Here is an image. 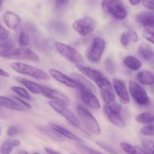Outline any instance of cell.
I'll return each instance as SVG.
<instances>
[{
    "label": "cell",
    "instance_id": "f1b7e54d",
    "mask_svg": "<svg viewBox=\"0 0 154 154\" xmlns=\"http://www.w3.org/2000/svg\"><path fill=\"white\" fill-rule=\"evenodd\" d=\"M20 145V141L17 139H8L2 143V154H11L13 148Z\"/></svg>",
    "mask_w": 154,
    "mask_h": 154
},
{
    "label": "cell",
    "instance_id": "f546056e",
    "mask_svg": "<svg viewBox=\"0 0 154 154\" xmlns=\"http://www.w3.org/2000/svg\"><path fill=\"white\" fill-rule=\"evenodd\" d=\"M136 122L140 124H147L154 122V114L152 112H145L139 114L135 117Z\"/></svg>",
    "mask_w": 154,
    "mask_h": 154
},
{
    "label": "cell",
    "instance_id": "83f0119b",
    "mask_svg": "<svg viewBox=\"0 0 154 154\" xmlns=\"http://www.w3.org/2000/svg\"><path fill=\"white\" fill-rule=\"evenodd\" d=\"M123 63L126 67L134 71H137L140 69L142 66L141 62L140 61V60L131 55H128L125 57L123 60Z\"/></svg>",
    "mask_w": 154,
    "mask_h": 154
},
{
    "label": "cell",
    "instance_id": "bcb514c9",
    "mask_svg": "<svg viewBox=\"0 0 154 154\" xmlns=\"http://www.w3.org/2000/svg\"><path fill=\"white\" fill-rule=\"evenodd\" d=\"M87 152H88V154H103L101 153V152H98V151L97 150H94V149H87Z\"/></svg>",
    "mask_w": 154,
    "mask_h": 154
},
{
    "label": "cell",
    "instance_id": "e0dca14e",
    "mask_svg": "<svg viewBox=\"0 0 154 154\" xmlns=\"http://www.w3.org/2000/svg\"><path fill=\"white\" fill-rule=\"evenodd\" d=\"M16 80L19 83L24 85L32 94H42L43 95L44 91H45V86H43V85H40V84H38L36 82H34L32 81L29 80V79L22 78V77H17V78H16Z\"/></svg>",
    "mask_w": 154,
    "mask_h": 154
},
{
    "label": "cell",
    "instance_id": "cb8c5ba5",
    "mask_svg": "<svg viewBox=\"0 0 154 154\" xmlns=\"http://www.w3.org/2000/svg\"><path fill=\"white\" fill-rule=\"evenodd\" d=\"M71 78H72V79H74L77 83L79 84V88H87V89L90 90V91H92V92L95 90L94 85H93L88 79H86L85 77H84L82 75H80V74L79 73H72L71 74Z\"/></svg>",
    "mask_w": 154,
    "mask_h": 154
},
{
    "label": "cell",
    "instance_id": "7a4b0ae2",
    "mask_svg": "<svg viewBox=\"0 0 154 154\" xmlns=\"http://www.w3.org/2000/svg\"><path fill=\"white\" fill-rule=\"evenodd\" d=\"M101 8L106 14L117 20H124L128 15L122 0H102Z\"/></svg>",
    "mask_w": 154,
    "mask_h": 154
},
{
    "label": "cell",
    "instance_id": "816d5d0a",
    "mask_svg": "<svg viewBox=\"0 0 154 154\" xmlns=\"http://www.w3.org/2000/svg\"><path fill=\"white\" fill-rule=\"evenodd\" d=\"M0 154H2V149H1V146H0Z\"/></svg>",
    "mask_w": 154,
    "mask_h": 154
},
{
    "label": "cell",
    "instance_id": "d6986e66",
    "mask_svg": "<svg viewBox=\"0 0 154 154\" xmlns=\"http://www.w3.org/2000/svg\"><path fill=\"white\" fill-rule=\"evenodd\" d=\"M136 20L140 25L146 28L154 29V14L150 11H141L136 15Z\"/></svg>",
    "mask_w": 154,
    "mask_h": 154
},
{
    "label": "cell",
    "instance_id": "52a82bcc",
    "mask_svg": "<svg viewBox=\"0 0 154 154\" xmlns=\"http://www.w3.org/2000/svg\"><path fill=\"white\" fill-rule=\"evenodd\" d=\"M48 103H49L50 106H51L54 111H56L57 113L60 114V116H62L63 118H65L71 125H72L73 126L75 127L79 126V125H80L79 119H78V117L75 115V113H73L67 106L62 104V103H59V102L57 101H54V100L49 101Z\"/></svg>",
    "mask_w": 154,
    "mask_h": 154
},
{
    "label": "cell",
    "instance_id": "4316f807",
    "mask_svg": "<svg viewBox=\"0 0 154 154\" xmlns=\"http://www.w3.org/2000/svg\"><path fill=\"white\" fill-rule=\"evenodd\" d=\"M120 146L124 152L127 154H148L145 149L139 147L137 146H134L127 142H121Z\"/></svg>",
    "mask_w": 154,
    "mask_h": 154
},
{
    "label": "cell",
    "instance_id": "44dd1931",
    "mask_svg": "<svg viewBox=\"0 0 154 154\" xmlns=\"http://www.w3.org/2000/svg\"><path fill=\"white\" fill-rule=\"evenodd\" d=\"M0 106L16 111H26V109L18 102L5 96H0Z\"/></svg>",
    "mask_w": 154,
    "mask_h": 154
},
{
    "label": "cell",
    "instance_id": "3957f363",
    "mask_svg": "<svg viewBox=\"0 0 154 154\" xmlns=\"http://www.w3.org/2000/svg\"><path fill=\"white\" fill-rule=\"evenodd\" d=\"M76 111L79 119H81L82 124L85 125V128L91 134L99 135L101 132L100 125H99L97 119L94 118V116L89 112V110L82 105H79L77 106Z\"/></svg>",
    "mask_w": 154,
    "mask_h": 154
},
{
    "label": "cell",
    "instance_id": "db71d44e",
    "mask_svg": "<svg viewBox=\"0 0 154 154\" xmlns=\"http://www.w3.org/2000/svg\"><path fill=\"white\" fill-rule=\"evenodd\" d=\"M0 134H1V128H0Z\"/></svg>",
    "mask_w": 154,
    "mask_h": 154
},
{
    "label": "cell",
    "instance_id": "4fadbf2b",
    "mask_svg": "<svg viewBox=\"0 0 154 154\" xmlns=\"http://www.w3.org/2000/svg\"><path fill=\"white\" fill-rule=\"evenodd\" d=\"M81 99L88 107L93 109H98L100 107V103L98 98L93 94L92 91L85 88H79Z\"/></svg>",
    "mask_w": 154,
    "mask_h": 154
},
{
    "label": "cell",
    "instance_id": "9c48e42d",
    "mask_svg": "<svg viewBox=\"0 0 154 154\" xmlns=\"http://www.w3.org/2000/svg\"><path fill=\"white\" fill-rule=\"evenodd\" d=\"M8 59H16V60H28L31 61L37 62L39 60L38 54L34 52L31 49L25 47H16L11 54Z\"/></svg>",
    "mask_w": 154,
    "mask_h": 154
},
{
    "label": "cell",
    "instance_id": "9f6ffc18",
    "mask_svg": "<svg viewBox=\"0 0 154 154\" xmlns=\"http://www.w3.org/2000/svg\"><path fill=\"white\" fill-rule=\"evenodd\" d=\"M72 154H75V153H72Z\"/></svg>",
    "mask_w": 154,
    "mask_h": 154
},
{
    "label": "cell",
    "instance_id": "d4e9b609",
    "mask_svg": "<svg viewBox=\"0 0 154 154\" xmlns=\"http://www.w3.org/2000/svg\"><path fill=\"white\" fill-rule=\"evenodd\" d=\"M139 82L146 85H154V74L149 70L140 71L137 75Z\"/></svg>",
    "mask_w": 154,
    "mask_h": 154
},
{
    "label": "cell",
    "instance_id": "11a10c76",
    "mask_svg": "<svg viewBox=\"0 0 154 154\" xmlns=\"http://www.w3.org/2000/svg\"><path fill=\"white\" fill-rule=\"evenodd\" d=\"M153 151H154V144H153Z\"/></svg>",
    "mask_w": 154,
    "mask_h": 154
},
{
    "label": "cell",
    "instance_id": "f5cc1de1",
    "mask_svg": "<svg viewBox=\"0 0 154 154\" xmlns=\"http://www.w3.org/2000/svg\"><path fill=\"white\" fill-rule=\"evenodd\" d=\"M33 154H40V153H39V152H34V153Z\"/></svg>",
    "mask_w": 154,
    "mask_h": 154
},
{
    "label": "cell",
    "instance_id": "f35d334b",
    "mask_svg": "<svg viewBox=\"0 0 154 154\" xmlns=\"http://www.w3.org/2000/svg\"><path fill=\"white\" fill-rule=\"evenodd\" d=\"M14 98L15 99L16 101L18 102V103H20V104L21 105V106H23L24 108H26V109H30V108L32 107V106H31V105L29 104V103H28V102L25 101V100H23V98H21V97H15V96H14Z\"/></svg>",
    "mask_w": 154,
    "mask_h": 154
},
{
    "label": "cell",
    "instance_id": "8d00e7d4",
    "mask_svg": "<svg viewBox=\"0 0 154 154\" xmlns=\"http://www.w3.org/2000/svg\"><path fill=\"white\" fill-rule=\"evenodd\" d=\"M97 144L98 145V146H100L101 148H103V149H105L106 151H107V152H109L110 154H118V152H116V151L113 148H112L111 146H108V145L105 144V143H100V142H97Z\"/></svg>",
    "mask_w": 154,
    "mask_h": 154
},
{
    "label": "cell",
    "instance_id": "f907efd6",
    "mask_svg": "<svg viewBox=\"0 0 154 154\" xmlns=\"http://www.w3.org/2000/svg\"><path fill=\"white\" fill-rule=\"evenodd\" d=\"M18 154H29V153H28V152H26V151L23 150V151H20V152H19Z\"/></svg>",
    "mask_w": 154,
    "mask_h": 154
},
{
    "label": "cell",
    "instance_id": "74e56055",
    "mask_svg": "<svg viewBox=\"0 0 154 154\" xmlns=\"http://www.w3.org/2000/svg\"><path fill=\"white\" fill-rule=\"evenodd\" d=\"M18 128L16 126H14V125L8 127V130H7V134H8L9 137H14V136H16L18 134Z\"/></svg>",
    "mask_w": 154,
    "mask_h": 154
},
{
    "label": "cell",
    "instance_id": "ac0fdd59",
    "mask_svg": "<svg viewBox=\"0 0 154 154\" xmlns=\"http://www.w3.org/2000/svg\"><path fill=\"white\" fill-rule=\"evenodd\" d=\"M3 20L10 29H17L21 23V19L19 15L10 11H7L4 13Z\"/></svg>",
    "mask_w": 154,
    "mask_h": 154
},
{
    "label": "cell",
    "instance_id": "ffe728a7",
    "mask_svg": "<svg viewBox=\"0 0 154 154\" xmlns=\"http://www.w3.org/2000/svg\"><path fill=\"white\" fill-rule=\"evenodd\" d=\"M16 45L11 38L0 39V56L4 58H8V56L15 48Z\"/></svg>",
    "mask_w": 154,
    "mask_h": 154
},
{
    "label": "cell",
    "instance_id": "ab89813d",
    "mask_svg": "<svg viewBox=\"0 0 154 154\" xmlns=\"http://www.w3.org/2000/svg\"><path fill=\"white\" fill-rule=\"evenodd\" d=\"M9 37V31L0 24V39L7 38Z\"/></svg>",
    "mask_w": 154,
    "mask_h": 154
},
{
    "label": "cell",
    "instance_id": "d6a6232c",
    "mask_svg": "<svg viewBox=\"0 0 154 154\" xmlns=\"http://www.w3.org/2000/svg\"><path fill=\"white\" fill-rule=\"evenodd\" d=\"M140 132L145 136H153L154 135V122L147 124L142 127Z\"/></svg>",
    "mask_w": 154,
    "mask_h": 154
},
{
    "label": "cell",
    "instance_id": "30bf717a",
    "mask_svg": "<svg viewBox=\"0 0 154 154\" xmlns=\"http://www.w3.org/2000/svg\"><path fill=\"white\" fill-rule=\"evenodd\" d=\"M97 85L100 89L102 99L106 104H109L116 101L115 91H114L113 87L106 77Z\"/></svg>",
    "mask_w": 154,
    "mask_h": 154
},
{
    "label": "cell",
    "instance_id": "6da1fadb",
    "mask_svg": "<svg viewBox=\"0 0 154 154\" xmlns=\"http://www.w3.org/2000/svg\"><path fill=\"white\" fill-rule=\"evenodd\" d=\"M10 67L17 73L32 77L38 80H49L50 79L49 75L44 72L43 70L35 66L26 64V63L14 62L10 64Z\"/></svg>",
    "mask_w": 154,
    "mask_h": 154
},
{
    "label": "cell",
    "instance_id": "603a6c76",
    "mask_svg": "<svg viewBox=\"0 0 154 154\" xmlns=\"http://www.w3.org/2000/svg\"><path fill=\"white\" fill-rule=\"evenodd\" d=\"M138 39L137 32L133 29H128L122 33L120 36V42L123 46L126 47L131 42H136Z\"/></svg>",
    "mask_w": 154,
    "mask_h": 154
},
{
    "label": "cell",
    "instance_id": "e575fe53",
    "mask_svg": "<svg viewBox=\"0 0 154 154\" xmlns=\"http://www.w3.org/2000/svg\"><path fill=\"white\" fill-rule=\"evenodd\" d=\"M143 36L145 39L149 41L154 45V32L149 29H145L143 31Z\"/></svg>",
    "mask_w": 154,
    "mask_h": 154
},
{
    "label": "cell",
    "instance_id": "1f68e13d",
    "mask_svg": "<svg viewBox=\"0 0 154 154\" xmlns=\"http://www.w3.org/2000/svg\"><path fill=\"white\" fill-rule=\"evenodd\" d=\"M11 89L14 91V93H16L17 94H18L21 98L25 99V100H30L31 97L29 95V93L26 91V89H24L23 88L20 86H12L11 88Z\"/></svg>",
    "mask_w": 154,
    "mask_h": 154
},
{
    "label": "cell",
    "instance_id": "4dcf8cb0",
    "mask_svg": "<svg viewBox=\"0 0 154 154\" xmlns=\"http://www.w3.org/2000/svg\"><path fill=\"white\" fill-rule=\"evenodd\" d=\"M40 130L44 133V134L49 136L51 138L54 139V140H57V141H63V137H62V136H60L58 133H57L56 131H54V130L51 129V128L48 129V128H45V127H42V128H40Z\"/></svg>",
    "mask_w": 154,
    "mask_h": 154
},
{
    "label": "cell",
    "instance_id": "7bdbcfd3",
    "mask_svg": "<svg viewBox=\"0 0 154 154\" xmlns=\"http://www.w3.org/2000/svg\"><path fill=\"white\" fill-rule=\"evenodd\" d=\"M142 1H143V0H128L129 3L131 4V5H133V6L137 5L138 4H140Z\"/></svg>",
    "mask_w": 154,
    "mask_h": 154
},
{
    "label": "cell",
    "instance_id": "5bb4252c",
    "mask_svg": "<svg viewBox=\"0 0 154 154\" xmlns=\"http://www.w3.org/2000/svg\"><path fill=\"white\" fill-rule=\"evenodd\" d=\"M75 67L79 69L84 75L87 76L88 79H91L94 83H96V85H97L99 82H101L105 78V75L97 69H92V68L84 66L82 64H76Z\"/></svg>",
    "mask_w": 154,
    "mask_h": 154
},
{
    "label": "cell",
    "instance_id": "8992f818",
    "mask_svg": "<svg viewBox=\"0 0 154 154\" xmlns=\"http://www.w3.org/2000/svg\"><path fill=\"white\" fill-rule=\"evenodd\" d=\"M95 20L91 17H82L77 19L72 23V29L82 36H86L94 31Z\"/></svg>",
    "mask_w": 154,
    "mask_h": 154
},
{
    "label": "cell",
    "instance_id": "c3c4849f",
    "mask_svg": "<svg viewBox=\"0 0 154 154\" xmlns=\"http://www.w3.org/2000/svg\"><path fill=\"white\" fill-rule=\"evenodd\" d=\"M5 112L0 108V118H5Z\"/></svg>",
    "mask_w": 154,
    "mask_h": 154
},
{
    "label": "cell",
    "instance_id": "9a60e30c",
    "mask_svg": "<svg viewBox=\"0 0 154 154\" xmlns=\"http://www.w3.org/2000/svg\"><path fill=\"white\" fill-rule=\"evenodd\" d=\"M43 96L45 97L51 99L54 101H57L65 106H69L71 105V100L66 94L62 93L61 91H57L54 88H50L48 87H45V91H44Z\"/></svg>",
    "mask_w": 154,
    "mask_h": 154
},
{
    "label": "cell",
    "instance_id": "2e32d148",
    "mask_svg": "<svg viewBox=\"0 0 154 154\" xmlns=\"http://www.w3.org/2000/svg\"><path fill=\"white\" fill-rule=\"evenodd\" d=\"M103 111H104L105 115L111 123L115 125L116 126L119 127V128H125V122L124 121L123 118L121 116L120 112L113 110L107 104H105L103 106Z\"/></svg>",
    "mask_w": 154,
    "mask_h": 154
},
{
    "label": "cell",
    "instance_id": "8fae6325",
    "mask_svg": "<svg viewBox=\"0 0 154 154\" xmlns=\"http://www.w3.org/2000/svg\"><path fill=\"white\" fill-rule=\"evenodd\" d=\"M112 84H113V89L116 95L119 97V102L122 104H127L130 102V96L126 85L124 83L123 81L119 79H112Z\"/></svg>",
    "mask_w": 154,
    "mask_h": 154
},
{
    "label": "cell",
    "instance_id": "484cf974",
    "mask_svg": "<svg viewBox=\"0 0 154 154\" xmlns=\"http://www.w3.org/2000/svg\"><path fill=\"white\" fill-rule=\"evenodd\" d=\"M138 54L145 60H149L153 57V51L150 45L147 43H141L137 48Z\"/></svg>",
    "mask_w": 154,
    "mask_h": 154
},
{
    "label": "cell",
    "instance_id": "681fc988",
    "mask_svg": "<svg viewBox=\"0 0 154 154\" xmlns=\"http://www.w3.org/2000/svg\"><path fill=\"white\" fill-rule=\"evenodd\" d=\"M5 0H0V10L2 9V4H3V2Z\"/></svg>",
    "mask_w": 154,
    "mask_h": 154
},
{
    "label": "cell",
    "instance_id": "7402d4cb",
    "mask_svg": "<svg viewBox=\"0 0 154 154\" xmlns=\"http://www.w3.org/2000/svg\"><path fill=\"white\" fill-rule=\"evenodd\" d=\"M49 127L52 130H54V131H56L57 133H58L60 136H62L63 137H66V138L69 139V140H75V141H80L82 142V140H81L79 137H77L76 135L72 133L71 131H69V130L66 129V128H63V127L60 126L58 125H56L54 123H51L49 122Z\"/></svg>",
    "mask_w": 154,
    "mask_h": 154
},
{
    "label": "cell",
    "instance_id": "ba28073f",
    "mask_svg": "<svg viewBox=\"0 0 154 154\" xmlns=\"http://www.w3.org/2000/svg\"><path fill=\"white\" fill-rule=\"evenodd\" d=\"M129 93L136 103L140 106H146L149 103V98L144 88L134 81H130Z\"/></svg>",
    "mask_w": 154,
    "mask_h": 154
},
{
    "label": "cell",
    "instance_id": "5b68a950",
    "mask_svg": "<svg viewBox=\"0 0 154 154\" xmlns=\"http://www.w3.org/2000/svg\"><path fill=\"white\" fill-rule=\"evenodd\" d=\"M106 48V41L101 37H96L87 52V58L92 63H98L103 56Z\"/></svg>",
    "mask_w": 154,
    "mask_h": 154
},
{
    "label": "cell",
    "instance_id": "7dc6e473",
    "mask_svg": "<svg viewBox=\"0 0 154 154\" xmlns=\"http://www.w3.org/2000/svg\"><path fill=\"white\" fill-rule=\"evenodd\" d=\"M145 150L146 151V152H147V153L148 154H154V151H153V149H151V148H149V147H146V149H145Z\"/></svg>",
    "mask_w": 154,
    "mask_h": 154
},
{
    "label": "cell",
    "instance_id": "60d3db41",
    "mask_svg": "<svg viewBox=\"0 0 154 154\" xmlns=\"http://www.w3.org/2000/svg\"><path fill=\"white\" fill-rule=\"evenodd\" d=\"M69 2V0H55V4L57 7H63L66 5Z\"/></svg>",
    "mask_w": 154,
    "mask_h": 154
},
{
    "label": "cell",
    "instance_id": "ee69618b",
    "mask_svg": "<svg viewBox=\"0 0 154 154\" xmlns=\"http://www.w3.org/2000/svg\"><path fill=\"white\" fill-rule=\"evenodd\" d=\"M0 76H2V77H8L9 76V73L6 71H5L4 69H1L0 68Z\"/></svg>",
    "mask_w": 154,
    "mask_h": 154
},
{
    "label": "cell",
    "instance_id": "7c38bea8",
    "mask_svg": "<svg viewBox=\"0 0 154 154\" xmlns=\"http://www.w3.org/2000/svg\"><path fill=\"white\" fill-rule=\"evenodd\" d=\"M48 73L51 77H53V79H54L60 83L63 84V85H66L69 88H78L79 89V84L77 83L74 79H72L71 77L66 75L61 71L56 69H50L48 70Z\"/></svg>",
    "mask_w": 154,
    "mask_h": 154
},
{
    "label": "cell",
    "instance_id": "836d02e7",
    "mask_svg": "<svg viewBox=\"0 0 154 154\" xmlns=\"http://www.w3.org/2000/svg\"><path fill=\"white\" fill-rule=\"evenodd\" d=\"M19 43L22 46H26L29 43V36L26 32H21L18 37Z\"/></svg>",
    "mask_w": 154,
    "mask_h": 154
},
{
    "label": "cell",
    "instance_id": "b9f144b4",
    "mask_svg": "<svg viewBox=\"0 0 154 154\" xmlns=\"http://www.w3.org/2000/svg\"><path fill=\"white\" fill-rule=\"evenodd\" d=\"M45 150L48 152V154H61L60 152L54 150V149H51V148H48V147H45Z\"/></svg>",
    "mask_w": 154,
    "mask_h": 154
},
{
    "label": "cell",
    "instance_id": "277c9868",
    "mask_svg": "<svg viewBox=\"0 0 154 154\" xmlns=\"http://www.w3.org/2000/svg\"><path fill=\"white\" fill-rule=\"evenodd\" d=\"M54 48L56 51L68 61L74 63V64H82L83 57L80 53L71 47L70 45L62 43L60 42H56L54 43Z\"/></svg>",
    "mask_w": 154,
    "mask_h": 154
},
{
    "label": "cell",
    "instance_id": "d590c367",
    "mask_svg": "<svg viewBox=\"0 0 154 154\" xmlns=\"http://www.w3.org/2000/svg\"><path fill=\"white\" fill-rule=\"evenodd\" d=\"M142 4L146 9L154 11V0H143Z\"/></svg>",
    "mask_w": 154,
    "mask_h": 154
},
{
    "label": "cell",
    "instance_id": "f6af8a7d",
    "mask_svg": "<svg viewBox=\"0 0 154 154\" xmlns=\"http://www.w3.org/2000/svg\"><path fill=\"white\" fill-rule=\"evenodd\" d=\"M106 69H108V70H109V67H111V69H112V70L114 71V66H113V65H112V62H111L110 60H108V61H107V60H106Z\"/></svg>",
    "mask_w": 154,
    "mask_h": 154
}]
</instances>
